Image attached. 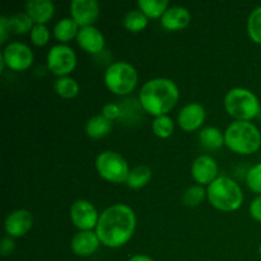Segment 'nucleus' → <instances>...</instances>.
Returning <instances> with one entry per match:
<instances>
[{"mask_svg":"<svg viewBox=\"0 0 261 261\" xmlns=\"http://www.w3.org/2000/svg\"><path fill=\"white\" fill-rule=\"evenodd\" d=\"M226 145L239 154H252L261 145V134L249 121L232 122L224 134Z\"/></svg>","mask_w":261,"mask_h":261,"instance_id":"20e7f679","label":"nucleus"},{"mask_svg":"<svg viewBox=\"0 0 261 261\" xmlns=\"http://www.w3.org/2000/svg\"><path fill=\"white\" fill-rule=\"evenodd\" d=\"M71 222L81 231H92L98 223V213L96 208L87 200H76L70 208Z\"/></svg>","mask_w":261,"mask_h":261,"instance_id":"9d476101","label":"nucleus"},{"mask_svg":"<svg viewBox=\"0 0 261 261\" xmlns=\"http://www.w3.org/2000/svg\"><path fill=\"white\" fill-rule=\"evenodd\" d=\"M246 182L252 191L261 194V163L250 168L246 176Z\"/></svg>","mask_w":261,"mask_h":261,"instance_id":"7c9ffc66","label":"nucleus"},{"mask_svg":"<svg viewBox=\"0 0 261 261\" xmlns=\"http://www.w3.org/2000/svg\"><path fill=\"white\" fill-rule=\"evenodd\" d=\"M5 65L15 71H23L33 63V53L27 45L20 42H12L3 51Z\"/></svg>","mask_w":261,"mask_h":261,"instance_id":"1a4fd4ad","label":"nucleus"},{"mask_svg":"<svg viewBox=\"0 0 261 261\" xmlns=\"http://www.w3.org/2000/svg\"><path fill=\"white\" fill-rule=\"evenodd\" d=\"M124 24L132 32H140L148 24V18L140 10H132L124 18Z\"/></svg>","mask_w":261,"mask_h":261,"instance_id":"a878e982","label":"nucleus"},{"mask_svg":"<svg viewBox=\"0 0 261 261\" xmlns=\"http://www.w3.org/2000/svg\"><path fill=\"white\" fill-rule=\"evenodd\" d=\"M25 10L33 22L43 24L54 15V4L50 0H31L25 3Z\"/></svg>","mask_w":261,"mask_h":261,"instance_id":"a211bd4d","label":"nucleus"},{"mask_svg":"<svg viewBox=\"0 0 261 261\" xmlns=\"http://www.w3.org/2000/svg\"><path fill=\"white\" fill-rule=\"evenodd\" d=\"M15 249V242L13 240V237L7 236L2 240V244H0V251H2L3 256H8V255L12 254Z\"/></svg>","mask_w":261,"mask_h":261,"instance_id":"473e14b6","label":"nucleus"},{"mask_svg":"<svg viewBox=\"0 0 261 261\" xmlns=\"http://www.w3.org/2000/svg\"><path fill=\"white\" fill-rule=\"evenodd\" d=\"M112 129V121L105 117L103 115H97L88 120L86 125L87 135L93 139H101V138L109 135Z\"/></svg>","mask_w":261,"mask_h":261,"instance_id":"6ab92c4d","label":"nucleus"},{"mask_svg":"<svg viewBox=\"0 0 261 261\" xmlns=\"http://www.w3.org/2000/svg\"><path fill=\"white\" fill-rule=\"evenodd\" d=\"M250 213H251L252 218L261 222V195L252 200L251 205H250Z\"/></svg>","mask_w":261,"mask_h":261,"instance_id":"72a5a7b5","label":"nucleus"},{"mask_svg":"<svg viewBox=\"0 0 261 261\" xmlns=\"http://www.w3.org/2000/svg\"><path fill=\"white\" fill-rule=\"evenodd\" d=\"M194 180L201 185H211L218 175V166L209 155H200L195 160L191 167Z\"/></svg>","mask_w":261,"mask_h":261,"instance_id":"ddd939ff","label":"nucleus"},{"mask_svg":"<svg viewBox=\"0 0 261 261\" xmlns=\"http://www.w3.org/2000/svg\"><path fill=\"white\" fill-rule=\"evenodd\" d=\"M173 129H175V125H173L172 119L168 117L167 115L155 117V120L153 121V132L160 138L171 137L173 133Z\"/></svg>","mask_w":261,"mask_h":261,"instance_id":"cd10ccee","label":"nucleus"},{"mask_svg":"<svg viewBox=\"0 0 261 261\" xmlns=\"http://www.w3.org/2000/svg\"><path fill=\"white\" fill-rule=\"evenodd\" d=\"M205 110L199 103H189L178 114V125L185 132H194L203 125Z\"/></svg>","mask_w":261,"mask_h":261,"instance_id":"4468645a","label":"nucleus"},{"mask_svg":"<svg viewBox=\"0 0 261 261\" xmlns=\"http://www.w3.org/2000/svg\"><path fill=\"white\" fill-rule=\"evenodd\" d=\"M199 140L206 149H218L222 145L226 144L224 135L222 134L221 130L213 126L204 127L199 134Z\"/></svg>","mask_w":261,"mask_h":261,"instance_id":"412c9836","label":"nucleus"},{"mask_svg":"<svg viewBox=\"0 0 261 261\" xmlns=\"http://www.w3.org/2000/svg\"><path fill=\"white\" fill-rule=\"evenodd\" d=\"M247 31L254 42L261 43V7H257L250 14L247 20Z\"/></svg>","mask_w":261,"mask_h":261,"instance_id":"bb28decb","label":"nucleus"},{"mask_svg":"<svg viewBox=\"0 0 261 261\" xmlns=\"http://www.w3.org/2000/svg\"><path fill=\"white\" fill-rule=\"evenodd\" d=\"M152 178V170L148 166H138L130 171L126 184L130 189H142L147 185Z\"/></svg>","mask_w":261,"mask_h":261,"instance_id":"4be33fe9","label":"nucleus"},{"mask_svg":"<svg viewBox=\"0 0 261 261\" xmlns=\"http://www.w3.org/2000/svg\"><path fill=\"white\" fill-rule=\"evenodd\" d=\"M260 119H261V111H260Z\"/></svg>","mask_w":261,"mask_h":261,"instance_id":"4c0bfd02","label":"nucleus"},{"mask_svg":"<svg viewBox=\"0 0 261 261\" xmlns=\"http://www.w3.org/2000/svg\"><path fill=\"white\" fill-rule=\"evenodd\" d=\"M206 194L212 205L223 212L237 211L244 201V194L239 184L227 176L217 177L208 186Z\"/></svg>","mask_w":261,"mask_h":261,"instance_id":"7ed1b4c3","label":"nucleus"},{"mask_svg":"<svg viewBox=\"0 0 261 261\" xmlns=\"http://www.w3.org/2000/svg\"><path fill=\"white\" fill-rule=\"evenodd\" d=\"M10 32L9 24H8V18L7 17H0V43H4L8 37V33Z\"/></svg>","mask_w":261,"mask_h":261,"instance_id":"f704fd0d","label":"nucleus"},{"mask_svg":"<svg viewBox=\"0 0 261 261\" xmlns=\"http://www.w3.org/2000/svg\"><path fill=\"white\" fill-rule=\"evenodd\" d=\"M79 24L73 18H64L54 27V36L61 42H68L78 35Z\"/></svg>","mask_w":261,"mask_h":261,"instance_id":"aec40b11","label":"nucleus"},{"mask_svg":"<svg viewBox=\"0 0 261 261\" xmlns=\"http://www.w3.org/2000/svg\"><path fill=\"white\" fill-rule=\"evenodd\" d=\"M259 252H260V255H261V245H260V247H259Z\"/></svg>","mask_w":261,"mask_h":261,"instance_id":"e433bc0d","label":"nucleus"},{"mask_svg":"<svg viewBox=\"0 0 261 261\" xmlns=\"http://www.w3.org/2000/svg\"><path fill=\"white\" fill-rule=\"evenodd\" d=\"M190 13L184 7H172L166 10L161 23L168 31L184 30L190 23Z\"/></svg>","mask_w":261,"mask_h":261,"instance_id":"f3484780","label":"nucleus"},{"mask_svg":"<svg viewBox=\"0 0 261 261\" xmlns=\"http://www.w3.org/2000/svg\"><path fill=\"white\" fill-rule=\"evenodd\" d=\"M99 239L93 231H81L71 240V250L78 256H89L99 246Z\"/></svg>","mask_w":261,"mask_h":261,"instance_id":"dca6fc26","label":"nucleus"},{"mask_svg":"<svg viewBox=\"0 0 261 261\" xmlns=\"http://www.w3.org/2000/svg\"><path fill=\"white\" fill-rule=\"evenodd\" d=\"M73 19L81 27H89L99 15V5L96 0H73L70 4Z\"/></svg>","mask_w":261,"mask_h":261,"instance_id":"9b49d317","label":"nucleus"},{"mask_svg":"<svg viewBox=\"0 0 261 261\" xmlns=\"http://www.w3.org/2000/svg\"><path fill=\"white\" fill-rule=\"evenodd\" d=\"M105 82L107 88L115 94H129L134 91L138 83L137 70L133 65L125 61H117L111 64L105 73Z\"/></svg>","mask_w":261,"mask_h":261,"instance_id":"423d86ee","label":"nucleus"},{"mask_svg":"<svg viewBox=\"0 0 261 261\" xmlns=\"http://www.w3.org/2000/svg\"><path fill=\"white\" fill-rule=\"evenodd\" d=\"M33 224L32 214L25 209H18L8 214L5 218V231L10 237H22L27 233Z\"/></svg>","mask_w":261,"mask_h":261,"instance_id":"f8f14e48","label":"nucleus"},{"mask_svg":"<svg viewBox=\"0 0 261 261\" xmlns=\"http://www.w3.org/2000/svg\"><path fill=\"white\" fill-rule=\"evenodd\" d=\"M121 114V109L115 103H107L106 106L103 107V110H102V115H103L105 117H107L109 120H111V121L117 119V117H120Z\"/></svg>","mask_w":261,"mask_h":261,"instance_id":"2f4dec72","label":"nucleus"},{"mask_svg":"<svg viewBox=\"0 0 261 261\" xmlns=\"http://www.w3.org/2000/svg\"><path fill=\"white\" fill-rule=\"evenodd\" d=\"M8 24H9L10 32L17 33V35H23L28 31H32L33 20L27 13H18V14L12 15L8 18Z\"/></svg>","mask_w":261,"mask_h":261,"instance_id":"b1692460","label":"nucleus"},{"mask_svg":"<svg viewBox=\"0 0 261 261\" xmlns=\"http://www.w3.org/2000/svg\"><path fill=\"white\" fill-rule=\"evenodd\" d=\"M139 10L145 14L147 18L163 17L168 7L167 0H139L138 2Z\"/></svg>","mask_w":261,"mask_h":261,"instance_id":"5701e85b","label":"nucleus"},{"mask_svg":"<svg viewBox=\"0 0 261 261\" xmlns=\"http://www.w3.org/2000/svg\"><path fill=\"white\" fill-rule=\"evenodd\" d=\"M55 91L59 96L64 97V98H73L78 94L79 86L73 78L61 76L55 82Z\"/></svg>","mask_w":261,"mask_h":261,"instance_id":"393cba45","label":"nucleus"},{"mask_svg":"<svg viewBox=\"0 0 261 261\" xmlns=\"http://www.w3.org/2000/svg\"><path fill=\"white\" fill-rule=\"evenodd\" d=\"M96 168L101 177L115 184L126 182L130 173L129 166L122 155L111 150L102 152L97 157Z\"/></svg>","mask_w":261,"mask_h":261,"instance_id":"0eeeda50","label":"nucleus"},{"mask_svg":"<svg viewBox=\"0 0 261 261\" xmlns=\"http://www.w3.org/2000/svg\"><path fill=\"white\" fill-rule=\"evenodd\" d=\"M76 65L75 53L69 46L56 45L47 54V66L56 75H66Z\"/></svg>","mask_w":261,"mask_h":261,"instance_id":"6e6552de","label":"nucleus"},{"mask_svg":"<svg viewBox=\"0 0 261 261\" xmlns=\"http://www.w3.org/2000/svg\"><path fill=\"white\" fill-rule=\"evenodd\" d=\"M129 261H154V260H153L152 257L147 256V255L138 254V255H134V256L130 257Z\"/></svg>","mask_w":261,"mask_h":261,"instance_id":"c9c22d12","label":"nucleus"},{"mask_svg":"<svg viewBox=\"0 0 261 261\" xmlns=\"http://www.w3.org/2000/svg\"><path fill=\"white\" fill-rule=\"evenodd\" d=\"M31 40L36 46H45L50 40V32L45 24H36L31 31Z\"/></svg>","mask_w":261,"mask_h":261,"instance_id":"c756f323","label":"nucleus"},{"mask_svg":"<svg viewBox=\"0 0 261 261\" xmlns=\"http://www.w3.org/2000/svg\"><path fill=\"white\" fill-rule=\"evenodd\" d=\"M137 218L130 206L125 204H115L101 214L96 227L99 241L107 247H121L134 234Z\"/></svg>","mask_w":261,"mask_h":261,"instance_id":"f257e3e1","label":"nucleus"},{"mask_svg":"<svg viewBox=\"0 0 261 261\" xmlns=\"http://www.w3.org/2000/svg\"><path fill=\"white\" fill-rule=\"evenodd\" d=\"M224 107L237 121H249L261 111L257 97L246 88L231 89L224 98Z\"/></svg>","mask_w":261,"mask_h":261,"instance_id":"39448f33","label":"nucleus"},{"mask_svg":"<svg viewBox=\"0 0 261 261\" xmlns=\"http://www.w3.org/2000/svg\"><path fill=\"white\" fill-rule=\"evenodd\" d=\"M78 45L89 54H98L105 47V37L96 27H82L76 35Z\"/></svg>","mask_w":261,"mask_h":261,"instance_id":"2eb2a0df","label":"nucleus"},{"mask_svg":"<svg viewBox=\"0 0 261 261\" xmlns=\"http://www.w3.org/2000/svg\"><path fill=\"white\" fill-rule=\"evenodd\" d=\"M205 198V190L203 186H191L184 193L182 201L186 206H198Z\"/></svg>","mask_w":261,"mask_h":261,"instance_id":"c85d7f7f","label":"nucleus"},{"mask_svg":"<svg viewBox=\"0 0 261 261\" xmlns=\"http://www.w3.org/2000/svg\"><path fill=\"white\" fill-rule=\"evenodd\" d=\"M139 101L148 114L163 116L177 103L178 88L170 79H150L140 89Z\"/></svg>","mask_w":261,"mask_h":261,"instance_id":"f03ea898","label":"nucleus"}]
</instances>
